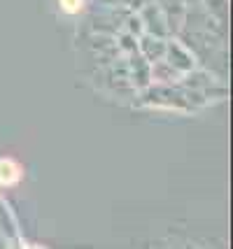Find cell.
<instances>
[{"label": "cell", "instance_id": "obj_1", "mask_svg": "<svg viewBox=\"0 0 233 249\" xmlns=\"http://www.w3.org/2000/svg\"><path fill=\"white\" fill-rule=\"evenodd\" d=\"M21 179V165L12 159H0V186H14Z\"/></svg>", "mask_w": 233, "mask_h": 249}, {"label": "cell", "instance_id": "obj_2", "mask_svg": "<svg viewBox=\"0 0 233 249\" xmlns=\"http://www.w3.org/2000/svg\"><path fill=\"white\" fill-rule=\"evenodd\" d=\"M58 5L66 14H77L84 10V0H58Z\"/></svg>", "mask_w": 233, "mask_h": 249}]
</instances>
